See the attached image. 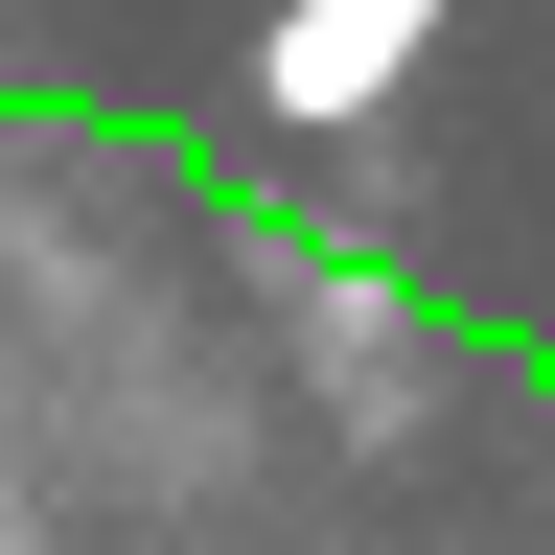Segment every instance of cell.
Returning a JSON list of instances; mask_svg holds the SVG:
<instances>
[{
	"label": "cell",
	"instance_id": "1",
	"mask_svg": "<svg viewBox=\"0 0 555 555\" xmlns=\"http://www.w3.org/2000/svg\"><path fill=\"white\" fill-rule=\"evenodd\" d=\"M440 24H463V0H278V24H255V116H278V139L371 116V93H393Z\"/></svg>",
	"mask_w": 555,
	"mask_h": 555
}]
</instances>
